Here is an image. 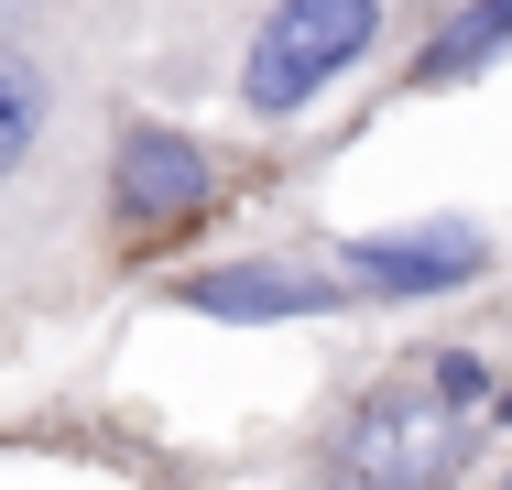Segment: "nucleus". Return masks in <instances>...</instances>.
<instances>
[{
    "mask_svg": "<svg viewBox=\"0 0 512 490\" xmlns=\"http://www.w3.org/2000/svg\"><path fill=\"white\" fill-rule=\"evenodd\" d=\"M436 0H186L164 11L131 66L164 98H229L251 131H295L371 66H393Z\"/></svg>",
    "mask_w": 512,
    "mask_h": 490,
    "instance_id": "f257e3e1",
    "label": "nucleus"
},
{
    "mask_svg": "<svg viewBox=\"0 0 512 490\" xmlns=\"http://www.w3.org/2000/svg\"><path fill=\"white\" fill-rule=\"evenodd\" d=\"M109 88H120L109 55L0 44V294H44L99 251L88 186H99V131L120 109Z\"/></svg>",
    "mask_w": 512,
    "mask_h": 490,
    "instance_id": "f03ea898",
    "label": "nucleus"
},
{
    "mask_svg": "<svg viewBox=\"0 0 512 490\" xmlns=\"http://www.w3.org/2000/svg\"><path fill=\"white\" fill-rule=\"evenodd\" d=\"M218 196H229V153L207 142L197 120L142 109V98L109 109V131H99V186H88V229H99L109 262H153V251H175Z\"/></svg>",
    "mask_w": 512,
    "mask_h": 490,
    "instance_id": "7ed1b4c3",
    "label": "nucleus"
},
{
    "mask_svg": "<svg viewBox=\"0 0 512 490\" xmlns=\"http://www.w3.org/2000/svg\"><path fill=\"white\" fill-rule=\"evenodd\" d=\"M480 447H491V414H447L414 371L349 382L306 425V469L349 490H447L480 469Z\"/></svg>",
    "mask_w": 512,
    "mask_h": 490,
    "instance_id": "20e7f679",
    "label": "nucleus"
},
{
    "mask_svg": "<svg viewBox=\"0 0 512 490\" xmlns=\"http://www.w3.org/2000/svg\"><path fill=\"white\" fill-rule=\"evenodd\" d=\"M327 262L349 273L360 316H404V305H458V294H480L502 273V229L436 207V218H382V229L327 240Z\"/></svg>",
    "mask_w": 512,
    "mask_h": 490,
    "instance_id": "39448f33",
    "label": "nucleus"
},
{
    "mask_svg": "<svg viewBox=\"0 0 512 490\" xmlns=\"http://www.w3.org/2000/svg\"><path fill=\"white\" fill-rule=\"evenodd\" d=\"M164 305L175 316H207V327H327V316H360L349 273L327 262V240L306 251H218V262H186L164 273Z\"/></svg>",
    "mask_w": 512,
    "mask_h": 490,
    "instance_id": "423d86ee",
    "label": "nucleus"
},
{
    "mask_svg": "<svg viewBox=\"0 0 512 490\" xmlns=\"http://www.w3.org/2000/svg\"><path fill=\"white\" fill-rule=\"evenodd\" d=\"M502 66H512V0H436L425 33L393 55V88L404 98H458L480 77H502Z\"/></svg>",
    "mask_w": 512,
    "mask_h": 490,
    "instance_id": "0eeeda50",
    "label": "nucleus"
},
{
    "mask_svg": "<svg viewBox=\"0 0 512 490\" xmlns=\"http://www.w3.org/2000/svg\"><path fill=\"white\" fill-rule=\"evenodd\" d=\"M0 44H55V55H109L99 0H0ZM120 66V55H109Z\"/></svg>",
    "mask_w": 512,
    "mask_h": 490,
    "instance_id": "6e6552de",
    "label": "nucleus"
},
{
    "mask_svg": "<svg viewBox=\"0 0 512 490\" xmlns=\"http://www.w3.org/2000/svg\"><path fill=\"white\" fill-rule=\"evenodd\" d=\"M404 371L436 392L447 414H491V392H502V371H491V349H480V338H425Z\"/></svg>",
    "mask_w": 512,
    "mask_h": 490,
    "instance_id": "1a4fd4ad",
    "label": "nucleus"
},
{
    "mask_svg": "<svg viewBox=\"0 0 512 490\" xmlns=\"http://www.w3.org/2000/svg\"><path fill=\"white\" fill-rule=\"evenodd\" d=\"M164 11H186V0H99V22H109V55H131Z\"/></svg>",
    "mask_w": 512,
    "mask_h": 490,
    "instance_id": "9d476101",
    "label": "nucleus"
},
{
    "mask_svg": "<svg viewBox=\"0 0 512 490\" xmlns=\"http://www.w3.org/2000/svg\"><path fill=\"white\" fill-rule=\"evenodd\" d=\"M491 425H512V382H502V392H491Z\"/></svg>",
    "mask_w": 512,
    "mask_h": 490,
    "instance_id": "9b49d317",
    "label": "nucleus"
}]
</instances>
